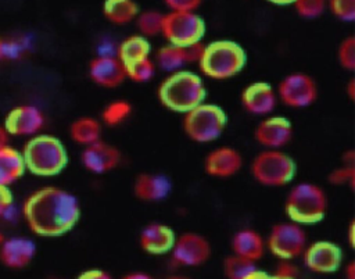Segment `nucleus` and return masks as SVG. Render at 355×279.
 Returning <instances> with one entry per match:
<instances>
[{"mask_svg":"<svg viewBox=\"0 0 355 279\" xmlns=\"http://www.w3.org/2000/svg\"><path fill=\"white\" fill-rule=\"evenodd\" d=\"M21 212L35 235L57 237L68 233L78 223L80 205L71 192L46 186L35 190L25 200Z\"/></svg>","mask_w":355,"mask_h":279,"instance_id":"f257e3e1","label":"nucleus"},{"mask_svg":"<svg viewBox=\"0 0 355 279\" xmlns=\"http://www.w3.org/2000/svg\"><path fill=\"white\" fill-rule=\"evenodd\" d=\"M21 153L26 171L36 176H55L68 164V153L64 143L47 133L33 135L24 144Z\"/></svg>","mask_w":355,"mask_h":279,"instance_id":"f03ea898","label":"nucleus"},{"mask_svg":"<svg viewBox=\"0 0 355 279\" xmlns=\"http://www.w3.org/2000/svg\"><path fill=\"white\" fill-rule=\"evenodd\" d=\"M158 100L161 104L175 112H187L205 99V86L200 75L176 69L158 86Z\"/></svg>","mask_w":355,"mask_h":279,"instance_id":"7ed1b4c3","label":"nucleus"},{"mask_svg":"<svg viewBox=\"0 0 355 279\" xmlns=\"http://www.w3.org/2000/svg\"><path fill=\"white\" fill-rule=\"evenodd\" d=\"M245 61V51L239 43L219 39L204 44L201 57L197 62L205 76L222 81L237 75L244 68Z\"/></svg>","mask_w":355,"mask_h":279,"instance_id":"20e7f679","label":"nucleus"},{"mask_svg":"<svg viewBox=\"0 0 355 279\" xmlns=\"http://www.w3.org/2000/svg\"><path fill=\"white\" fill-rule=\"evenodd\" d=\"M284 210L290 221L300 225L320 222L327 211V197L324 190L316 183L301 182L291 187Z\"/></svg>","mask_w":355,"mask_h":279,"instance_id":"39448f33","label":"nucleus"},{"mask_svg":"<svg viewBox=\"0 0 355 279\" xmlns=\"http://www.w3.org/2000/svg\"><path fill=\"white\" fill-rule=\"evenodd\" d=\"M226 112L216 104L200 103L183 117V130L197 143H209L218 139L226 128Z\"/></svg>","mask_w":355,"mask_h":279,"instance_id":"423d86ee","label":"nucleus"},{"mask_svg":"<svg viewBox=\"0 0 355 279\" xmlns=\"http://www.w3.org/2000/svg\"><path fill=\"white\" fill-rule=\"evenodd\" d=\"M295 162L279 149H266L258 153L251 162L254 179L269 187H279L290 183L295 175Z\"/></svg>","mask_w":355,"mask_h":279,"instance_id":"0eeeda50","label":"nucleus"},{"mask_svg":"<svg viewBox=\"0 0 355 279\" xmlns=\"http://www.w3.org/2000/svg\"><path fill=\"white\" fill-rule=\"evenodd\" d=\"M161 35L175 46H189L205 35V22L196 11H168L162 18Z\"/></svg>","mask_w":355,"mask_h":279,"instance_id":"6e6552de","label":"nucleus"},{"mask_svg":"<svg viewBox=\"0 0 355 279\" xmlns=\"http://www.w3.org/2000/svg\"><path fill=\"white\" fill-rule=\"evenodd\" d=\"M268 250L279 260H294L306 247V233L300 223L282 222L272 228L266 239Z\"/></svg>","mask_w":355,"mask_h":279,"instance_id":"1a4fd4ad","label":"nucleus"},{"mask_svg":"<svg viewBox=\"0 0 355 279\" xmlns=\"http://www.w3.org/2000/svg\"><path fill=\"white\" fill-rule=\"evenodd\" d=\"M276 96L287 107L305 108L316 101L318 85L311 75L293 72L280 81Z\"/></svg>","mask_w":355,"mask_h":279,"instance_id":"9d476101","label":"nucleus"},{"mask_svg":"<svg viewBox=\"0 0 355 279\" xmlns=\"http://www.w3.org/2000/svg\"><path fill=\"white\" fill-rule=\"evenodd\" d=\"M172 261L180 267H200L211 255L209 242L200 233L186 232L175 239L171 248Z\"/></svg>","mask_w":355,"mask_h":279,"instance_id":"9b49d317","label":"nucleus"},{"mask_svg":"<svg viewBox=\"0 0 355 279\" xmlns=\"http://www.w3.org/2000/svg\"><path fill=\"white\" fill-rule=\"evenodd\" d=\"M302 257L305 267L315 273H333L343 262L341 248L329 240H318L306 246Z\"/></svg>","mask_w":355,"mask_h":279,"instance_id":"f8f14e48","label":"nucleus"},{"mask_svg":"<svg viewBox=\"0 0 355 279\" xmlns=\"http://www.w3.org/2000/svg\"><path fill=\"white\" fill-rule=\"evenodd\" d=\"M44 125L43 112L32 104L17 105L8 111L4 119V129L14 136H33Z\"/></svg>","mask_w":355,"mask_h":279,"instance_id":"ddd939ff","label":"nucleus"},{"mask_svg":"<svg viewBox=\"0 0 355 279\" xmlns=\"http://www.w3.org/2000/svg\"><path fill=\"white\" fill-rule=\"evenodd\" d=\"M83 167L93 174H105L115 169L121 160V151L101 139L85 146V150L80 155Z\"/></svg>","mask_w":355,"mask_h":279,"instance_id":"4468645a","label":"nucleus"},{"mask_svg":"<svg viewBox=\"0 0 355 279\" xmlns=\"http://www.w3.org/2000/svg\"><path fill=\"white\" fill-rule=\"evenodd\" d=\"M89 76L96 85L114 89L126 79V72L123 64L116 56L100 54L90 61Z\"/></svg>","mask_w":355,"mask_h":279,"instance_id":"2eb2a0df","label":"nucleus"},{"mask_svg":"<svg viewBox=\"0 0 355 279\" xmlns=\"http://www.w3.org/2000/svg\"><path fill=\"white\" fill-rule=\"evenodd\" d=\"M255 140L266 149H280L286 146L293 136L291 122L282 117H268L262 119L254 132Z\"/></svg>","mask_w":355,"mask_h":279,"instance_id":"dca6fc26","label":"nucleus"},{"mask_svg":"<svg viewBox=\"0 0 355 279\" xmlns=\"http://www.w3.org/2000/svg\"><path fill=\"white\" fill-rule=\"evenodd\" d=\"M243 167L241 154L230 147L220 146L209 151L204 160V169L214 178H230L236 175Z\"/></svg>","mask_w":355,"mask_h":279,"instance_id":"f3484780","label":"nucleus"},{"mask_svg":"<svg viewBox=\"0 0 355 279\" xmlns=\"http://www.w3.org/2000/svg\"><path fill=\"white\" fill-rule=\"evenodd\" d=\"M277 96L275 89L262 81L250 83L241 93V104L245 111L254 115H266L276 107Z\"/></svg>","mask_w":355,"mask_h":279,"instance_id":"a211bd4d","label":"nucleus"},{"mask_svg":"<svg viewBox=\"0 0 355 279\" xmlns=\"http://www.w3.org/2000/svg\"><path fill=\"white\" fill-rule=\"evenodd\" d=\"M36 254V244L32 239L25 236H12L1 240L0 258L4 265L10 268L26 267Z\"/></svg>","mask_w":355,"mask_h":279,"instance_id":"6ab92c4d","label":"nucleus"},{"mask_svg":"<svg viewBox=\"0 0 355 279\" xmlns=\"http://www.w3.org/2000/svg\"><path fill=\"white\" fill-rule=\"evenodd\" d=\"M176 235L173 229L168 225L154 222L147 225L139 237L140 247L143 251L151 255H162L171 251L175 243Z\"/></svg>","mask_w":355,"mask_h":279,"instance_id":"aec40b11","label":"nucleus"},{"mask_svg":"<svg viewBox=\"0 0 355 279\" xmlns=\"http://www.w3.org/2000/svg\"><path fill=\"white\" fill-rule=\"evenodd\" d=\"M171 180L159 174H140L133 183V193L143 201L164 200L171 192Z\"/></svg>","mask_w":355,"mask_h":279,"instance_id":"412c9836","label":"nucleus"},{"mask_svg":"<svg viewBox=\"0 0 355 279\" xmlns=\"http://www.w3.org/2000/svg\"><path fill=\"white\" fill-rule=\"evenodd\" d=\"M265 247H266L265 239L257 230L250 228L236 232L232 237L233 254L255 262L262 258L265 253Z\"/></svg>","mask_w":355,"mask_h":279,"instance_id":"4be33fe9","label":"nucleus"},{"mask_svg":"<svg viewBox=\"0 0 355 279\" xmlns=\"http://www.w3.org/2000/svg\"><path fill=\"white\" fill-rule=\"evenodd\" d=\"M26 172L22 153L8 144L0 147V185L10 186Z\"/></svg>","mask_w":355,"mask_h":279,"instance_id":"5701e85b","label":"nucleus"},{"mask_svg":"<svg viewBox=\"0 0 355 279\" xmlns=\"http://www.w3.org/2000/svg\"><path fill=\"white\" fill-rule=\"evenodd\" d=\"M140 12L135 0H104L103 15L115 25H126L136 19Z\"/></svg>","mask_w":355,"mask_h":279,"instance_id":"b1692460","label":"nucleus"},{"mask_svg":"<svg viewBox=\"0 0 355 279\" xmlns=\"http://www.w3.org/2000/svg\"><path fill=\"white\" fill-rule=\"evenodd\" d=\"M225 275L230 279H265L269 278L266 272L259 269L255 261L232 254L223 262Z\"/></svg>","mask_w":355,"mask_h":279,"instance_id":"393cba45","label":"nucleus"},{"mask_svg":"<svg viewBox=\"0 0 355 279\" xmlns=\"http://www.w3.org/2000/svg\"><path fill=\"white\" fill-rule=\"evenodd\" d=\"M150 53H151L150 42L143 35H132V36H128L119 44L116 50V57L125 65V64L150 57Z\"/></svg>","mask_w":355,"mask_h":279,"instance_id":"a878e982","label":"nucleus"},{"mask_svg":"<svg viewBox=\"0 0 355 279\" xmlns=\"http://www.w3.org/2000/svg\"><path fill=\"white\" fill-rule=\"evenodd\" d=\"M69 135L78 144L87 146L101 136V124L92 117H80L71 124Z\"/></svg>","mask_w":355,"mask_h":279,"instance_id":"bb28decb","label":"nucleus"},{"mask_svg":"<svg viewBox=\"0 0 355 279\" xmlns=\"http://www.w3.org/2000/svg\"><path fill=\"white\" fill-rule=\"evenodd\" d=\"M155 64L166 72L180 69L184 64H189L184 47L171 43L159 47L155 54Z\"/></svg>","mask_w":355,"mask_h":279,"instance_id":"cd10ccee","label":"nucleus"},{"mask_svg":"<svg viewBox=\"0 0 355 279\" xmlns=\"http://www.w3.org/2000/svg\"><path fill=\"white\" fill-rule=\"evenodd\" d=\"M132 112V104L126 100H114L108 103L103 112L101 119L107 126H118L125 122Z\"/></svg>","mask_w":355,"mask_h":279,"instance_id":"c85d7f7f","label":"nucleus"},{"mask_svg":"<svg viewBox=\"0 0 355 279\" xmlns=\"http://www.w3.org/2000/svg\"><path fill=\"white\" fill-rule=\"evenodd\" d=\"M162 18L164 14L157 10H147L139 12L136 17V22L140 35H143L144 37L159 35L162 29Z\"/></svg>","mask_w":355,"mask_h":279,"instance_id":"c756f323","label":"nucleus"},{"mask_svg":"<svg viewBox=\"0 0 355 279\" xmlns=\"http://www.w3.org/2000/svg\"><path fill=\"white\" fill-rule=\"evenodd\" d=\"M123 67H125L126 78L137 83L150 81L155 72V62L151 60V57H146V58L125 64Z\"/></svg>","mask_w":355,"mask_h":279,"instance_id":"7c9ffc66","label":"nucleus"},{"mask_svg":"<svg viewBox=\"0 0 355 279\" xmlns=\"http://www.w3.org/2000/svg\"><path fill=\"white\" fill-rule=\"evenodd\" d=\"M291 6L300 17L305 19H315L326 11L327 0H294Z\"/></svg>","mask_w":355,"mask_h":279,"instance_id":"2f4dec72","label":"nucleus"},{"mask_svg":"<svg viewBox=\"0 0 355 279\" xmlns=\"http://www.w3.org/2000/svg\"><path fill=\"white\" fill-rule=\"evenodd\" d=\"M31 47V39L22 36L18 39H8L1 42V58L17 60Z\"/></svg>","mask_w":355,"mask_h":279,"instance_id":"473e14b6","label":"nucleus"},{"mask_svg":"<svg viewBox=\"0 0 355 279\" xmlns=\"http://www.w3.org/2000/svg\"><path fill=\"white\" fill-rule=\"evenodd\" d=\"M333 15L343 22L355 21V0H327Z\"/></svg>","mask_w":355,"mask_h":279,"instance_id":"72a5a7b5","label":"nucleus"},{"mask_svg":"<svg viewBox=\"0 0 355 279\" xmlns=\"http://www.w3.org/2000/svg\"><path fill=\"white\" fill-rule=\"evenodd\" d=\"M338 62L343 68L352 71L355 68V39L354 36L345 37L338 47L337 51Z\"/></svg>","mask_w":355,"mask_h":279,"instance_id":"f704fd0d","label":"nucleus"},{"mask_svg":"<svg viewBox=\"0 0 355 279\" xmlns=\"http://www.w3.org/2000/svg\"><path fill=\"white\" fill-rule=\"evenodd\" d=\"M329 180L333 185H351L354 186L355 182V167L354 165H344L330 172Z\"/></svg>","mask_w":355,"mask_h":279,"instance_id":"c9c22d12","label":"nucleus"},{"mask_svg":"<svg viewBox=\"0 0 355 279\" xmlns=\"http://www.w3.org/2000/svg\"><path fill=\"white\" fill-rule=\"evenodd\" d=\"M298 276V268L291 262V260H282L275 271L272 278L275 279H293Z\"/></svg>","mask_w":355,"mask_h":279,"instance_id":"e433bc0d","label":"nucleus"},{"mask_svg":"<svg viewBox=\"0 0 355 279\" xmlns=\"http://www.w3.org/2000/svg\"><path fill=\"white\" fill-rule=\"evenodd\" d=\"M171 11H197L202 0H164Z\"/></svg>","mask_w":355,"mask_h":279,"instance_id":"4c0bfd02","label":"nucleus"},{"mask_svg":"<svg viewBox=\"0 0 355 279\" xmlns=\"http://www.w3.org/2000/svg\"><path fill=\"white\" fill-rule=\"evenodd\" d=\"M12 203H14V196L10 190V186L0 185V217Z\"/></svg>","mask_w":355,"mask_h":279,"instance_id":"58836bf2","label":"nucleus"},{"mask_svg":"<svg viewBox=\"0 0 355 279\" xmlns=\"http://www.w3.org/2000/svg\"><path fill=\"white\" fill-rule=\"evenodd\" d=\"M80 279H110V273L100 268H92L79 275Z\"/></svg>","mask_w":355,"mask_h":279,"instance_id":"ea45409f","label":"nucleus"},{"mask_svg":"<svg viewBox=\"0 0 355 279\" xmlns=\"http://www.w3.org/2000/svg\"><path fill=\"white\" fill-rule=\"evenodd\" d=\"M18 215H19V211L17 210V207H15V204L12 203L3 214H1V218L4 219V221H8V222H14V221H17L18 219Z\"/></svg>","mask_w":355,"mask_h":279,"instance_id":"a19ab883","label":"nucleus"},{"mask_svg":"<svg viewBox=\"0 0 355 279\" xmlns=\"http://www.w3.org/2000/svg\"><path fill=\"white\" fill-rule=\"evenodd\" d=\"M125 278L126 279H150V276L144 272H130Z\"/></svg>","mask_w":355,"mask_h":279,"instance_id":"79ce46f5","label":"nucleus"},{"mask_svg":"<svg viewBox=\"0 0 355 279\" xmlns=\"http://www.w3.org/2000/svg\"><path fill=\"white\" fill-rule=\"evenodd\" d=\"M7 142H8V133L4 129V126H0V147L6 146Z\"/></svg>","mask_w":355,"mask_h":279,"instance_id":"37998d69","label":"nucleus"},{"mask_svg":"<svg viewBox=\"0 0 355 279\" xmlns=\"http://www.w3.org/2000/svg\"><path fill=\"white\" fill-rule=\"evenodd\" d=\"M347 276L348 278H355V264L354 262H349L348 267H347Z\"/></svg>","mask_w":355,"mask_h":279,"instance_id":"c03bdc74","label":"nucleus"},{"mask_svg":"<svg viewBox=\"0 0 355 279\" xmlns=\"http://www.w3.org/2000/svg\"><path fill=\"white\" fill-rule=\"evenodd\" d=\"M266 1H269V3H272V4H275V6H288V4H291L294 0H266Z\"/></svg>","mask_w":355,"mask_h":279,"instance_id":"a18cd8bd","label":"nucleus"},{"mask_svg":"<svg viewBox=\"0 0 355 279\" xmlns=\"http://www.w3.org/2000/svg\"><path fill=\"white\" fill-rule=\"evenodd\" d=\"M354 94H355V81L351 79L349 83H348V96L351 99H354Z\"/></svg>","mask_w":355,"mask_h":279,"instance_id":"49530a36","label":"nucleus"},{"mask_svg":"<svg viewBox=\"0 0 355 279\" xmlns=\"http://www.w3.org/2000/svg\"><path fill=\"white\" fill-rule=\"evenodd\" d=\"M348 240H349V244L354 246V222L349 226V239Z\"/></svg>","mask_w":355,"mask_h":279,"instance_id":"de8ad7c7","label":"nucleus"},{"mask_svg":"<svg viewBox=\"0 0 355 279\" xmlns=\"http://www.w3.org/2000/svg\"><path fill=\"white\" fill-rule=\"evenodd\" d=\"M1 42H3V40L0 39V60H1Z\"/></svg>","mask_w":355,"mask_h":279,"instance_id":"09e8293b","label":"nucleus"},{"mask_svg":"<svg viewBox=\"0 0 355 279\" xmlns=\"http://www.w3.org/2000/svg\"><path fill=\"white\" fill-rule=\"evenodd\" d=\"M1 240H3V237H1V233H0V244H1Z\"/></svg>","mask_w":355,"mask_h":279,"instance_id":"8fccbe9b","label":"nucleus"}]
</instances>
